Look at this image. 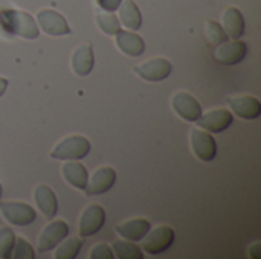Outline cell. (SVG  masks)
<instances>
[{"mask_svg":"<svg viewBox=\"0 0 261 259\" xmlns=\"http://www.w3.org/2000/svg\"><path fill=\"white\" fill-rule=\"evenodd\" d=\"M61 174L69 185L84 191L89 174L83 163H80L78 160H64V165L61 166Z\"/></svg>","mask_w":261,"mask_h":259,"instance_id":"cell-20","label":"cell"},{"mask_svg":"<svg viewBox=\"0 0 261 259\" xmlns=\"http://www.w3.org/2000/svg\"><path fill=\"white\" fill-rule=\"evenodd\" d=\"M116 11L119 12V23L125 26V29L138 31L142 26V14L135 0H122Z\"/></svg>","mask_w":261,"mask_h":259,"instance_id":"cell-21","label":"cell"},{"mask_svg":"<svg viewBox=\"0 0 261 259\" xmlns=\"http://www.w3.org/2000/svg\"><path fill=\"white\" fill-rule=\"evenodd\" d=\"M95 21H96V26L99 27V31H102L107 35H116V32L121 29L119 18L115 15V12L101 9L95 14Z\"/></svg>","mask_w":261,"mask_h":259,"instance_id":"cell-24","label":"cell"},{"mask_svg":"<svg viewBox=\"0 0 261 259\" xmlns=\"http://www.w3.org/2000/svg\"><path fill=\"white\" fill-rule=\"evenodd\" d=\"M248 255H249L251 258H254V259H260L261 258V244L258 243V241H255L254 244H251V246H249Z\"/></svg>","mask_w":261,"mask_h":259,"instance_id":"cell-30","label":"cell"},{"mask_svg":"<svg viewBox=\"0 0 261 259\" xmlns=\"http://www.w3.org/2000/svg\"><path fill=\"white\" fill-rule=\"evenodd\" d=\"M11 258L12 259H34L35 258V252L32 249V246L23 238V237H15V243L11 252Z\"/></svg>","mask_w":261,"mask_h":259,"instance_id":"cell-27","label":"cell"},{"mask_svg":"<svg viewBox=\"0 0 261 259\" xmlns=\"http://www.w3.org/2000/svg\"><path fill=\"white\" fill-rule=\"evenodd\" d=\"M15 243V234L11 227H0V259L11 258Z\"/></svg>","mask_w":261,"mask_h":259,"instance_id":"cell-26","label":"cell"},{"mask_svg":"<svg viewBox=\"0 0 261 259\" xmlns=\"http://www.w3.org/2000/svg\"><path fill=\"white\" fill-rule=\"evenodd\" d=\"M228 105L232 110V114H237L242 119L254 121L260 118L261 114V102L251 95H234L228 96Z\"/></svg>","mask_w":261,"mask_h":259,"instance_id":"cell-13","label":"cell"},{"mask_svg":"<svg viewBox=\"0 0 261 259\" xmlns=\"http://www.w3.org/2000/svg\"><path fill=\"white\" fill-rule=\"evenodd\" d=\"M205 37L211 44H216V46L228 40V35L225 34L222 24L214 20L205 21Z\"/></svg>","mask_w":261,"mask_h":259,"instance_id":"cell-25","label":"cell"},{"mask_svg":"<svg viewBox=\"0 0 261 259\" xmlns=\"http://www.w3.org/2000/svg\"><path fill=\"white\" fill-rule=\"evenodd\" d=\"M171 107H173L174 113H177L184 121H188V122H196L202 114L200 102L188 92L174 93V96L171 99Z\"/></svg>","mask_w":261,"mask_h":259,"instance_id":"cell-14","label":"cell"},{"mask_svg":"<svg viewBox=\"0 0 261 259\" xmlns=\"http://www.w3.org/2000/svg\"><path fill=\"white\" fill-rule=\"evenodd\" d=\"M191 150L194 156L202 162H211L217 156V143L213 133L203 128H191L190 133Z\"/></svg>","mask_w":261,"mask_h":259,"instance_id":"cell-5","label":"cell"},{"mask_svg":"<svg viewBox=\"0 0 261 259\" xmlns=\"http://www.w3.org/2000/svg\"><path fill=\"white\" fill-rule=\"evenodd\" d=\"M92 150L87 137L81 134H70L61 139L50 151V157L57 160H80L84 159Z\"/></svg>","mask_w":261,"mask_h":259,"instance_id":"cell-2","label":"cell"},{"mask_svg":"<svg viewBox=\"0 0 261 259\" xmlns=\"http://www.w3.org/2000/svg\"><path fill=\"white\" fill-rule=\"evenodd\" d=\"M0 214L12 226H28L37 218L34 208L23 202H0Z\"/></svg>","mask_w":261,"mask_h":259,"instance_id":"cell-4","label":"cell"},{"mask_svg":"<svg viewBox=\"0 0 261 259\" xmlns=\"http://www.w3.org/2000/svg\"><path fill=\"white\" fill-rule=\"evenodd\" d=\"M8 89V79L6 78H3V76H0V96L5 93V90Z\"/></svg>","mask_w":261,"mask_h":259,"instance_id":"cell-31","label":"cell"},{"mask_svg":"<svg viewBox=\"0 0 261 259\" xmlns=\"http://www.w3.org/2000/svg\"><path fill=\"white\" fill-rule=\"evenodd\" d=\"M176 240V234L173 227L168 224H159L156 227H150V231L141 240V249L150 255H161L167 252Z\"/></svg>","mask_w":261,"mask_h":259,"instance_id":"cell-3","label":"cell"},{"mask_svg":"<svg viewBox=\"0 0 261 259\" xmlns=\"http://www.w3.org/2000/svg\"><path fill=\"white\" fill-rule=\"evenodd\" d=\"M69 235V224L64 220H54L44 226L37 240L38 252H49L55 249Z\"/></svg>","mask_w":261,"mask_h":259,"instance_id":"cell-7","label":"cell"},{"mask_svg":"<svg viewBox=\"0 0 261 259\" xmlns=\"http://www.w3.org/2000/svg\"><path fill=\"white\" fill-rule=\"evenodd\" d=\"M115 182H116V171L107 165L99 166L90 174V177H87L84 191L87 195H101L110 191Z\"/></svg>","mask_w":261,"mask_h":259,"instance_id":"cell-10","label":"cell"},{"mask_svg":"<svg viewBox=\"0 0 261 259\" xmlns=\"http://www.w3.org/2000/svg\"><path fill=\"white\" fill-rule=\"evenodd\" d=\"M38 29H41L44 34L52 35V37H61V35H69L70 34V26L67 20L57 11L54 9H41L37 14L35 18Z\"/></svg>","mask_w":261,"mask_h":259,"instance_id":"cell-8","label":"cell"},{"mask_svg":"<svg viewBox=\"0 0 261 259\" xmlns=\"http://www.w3.org/2000/svg\"><path fill=\"white\" fill-rule=\"evenodd\" d=\"M246 55H248V44L239 38L237 40L231 38V41L226 40V41L217 44V47L214 50L216 60L225 66H236L240 61H243Z\"/></svg>","mask_w":261,"mask_h":259,"instance_id":"cell-12","label":"cell"},{"mask_svg":"<svg viewBox=\"0 0 261 259\" xmlns=\"http://www.w3.org/2000/svg\"><path fill=\"white\" fill-rule=\"evenodd\" d=\"M0 26L9 35H18L26 40H35L40 35L35 18L21 9H2Z\"/></svg>","mask_w":261,"mask_h":259,"instance_id":"cell-1","label":"cell"},{"mask_svg":"<svg viewBox=\"0 0 261 259\" xmlns=\"http://www.w3.org/2000/svg\"><path fill=\"white\" fill-rule=\"evenodd\" d=\"M104 223H106L104 208L99 205L87 206L80 217V223H78L80 237L86 238V237H92V235L98 234L101 231V227L104 226Z\"/></svg>","mask_w":261,"mask_h":259,"instance_id":"cell-11","label":"cell"},{"mask_svg":"<svg viewBox=\"0 0 261 259\" xmlns=\"http://www.w3.org/2000/svg\"><path fill=\"white\" fill-rule=\"evenodd\" d=\"M234 122V114L226 108H214L202 111L200 118L196 121L199 128H203L210 133H222L228 130Z\"/></svg>","mask_w":261,"mask_h":259,"instance_id":"cell-9","label":"cell"},{"mask_svg":"<svg viewBox=\"0 0 261 259\" xmlns=\"http://www.w3.org/2000/svg\"><path fill=\"white\" fill-rule=\"evenodd\" d=\"M112 252L119 259H142L144 253L142 249L136 244V241L130 240H118L112 244Z\"/></svg>","mask_w":261,"mask_h":259,"instance_id":"cell-22","label":"cell"},{"mask_svg":"<svg viewBox=\"0 0 261 259\" xmlns=\"http://www.w3.org/2000/svg\"><path fill=\"white\" fill-rule=\"evenodd\" d=\"M171 69L173 66L167 58L156 56V58H150V60L139 63L138 66L133 67V72L145 81L159 82V81H164L171 73Z\"/></svg>","mask_w":261,"mask_h":259,"instance_id":"cell-6","label":"cell"},{"mask_svg":"<svg viewBox=\"0 0 261 259\" xmlns=\"http://www.w3.org/2000/svg\"><path fill=\"white\" fill-rule=\"evenodd\" d=\"M222 23L225 34L232 40H237L245 34V17L236 6H229L225 9L222 15Z\"/></svg>","mask_w":261,"mask_h":259,"instance_id":"cell-18","label":"cell"},{"mask_svg":"<svg viewBox=\"0 0 261 259\" xmlns=\"http://www.w3.org/2000/svg\"><path fill=\"white\" fill-rule=\"evenodd\" d=\"M83 247V240L81 237H70V238H64L58 246L57 250L54 253L55 259H75L78 256L80 250Z\"/></svg>","mask_w":261,"mask_h":259,"instance_id":"cell-23","label":"cell"},{"mask_svg":"<svg viewBox=\"0 0 261 259\" xmlns=\"http://www.w3.org/2000/svg\"><path fill=\"white\" fill-rule=\"evenodd\" d=\"M150 221L145 218H132L127 220L121 224H118L115 227L116 234L124 238V240H130V241H141L144 238V235L150 231Z\"/></svg>","mask_w":261,"mask_h":259,"instance_id":"cell-19","label":"cell"},{"mask_svg":"<svg viewBox=\"0 0 261 259\" xmlns=\"http://www.w3.org/2000/svg\"><path fill=\"white\" fill-rule=\"evenodd\" d=\"M122 0H96V5L102 9V11H109V12H115Z\"/></svg>","mask_w":261,"mask_h":259,"instance_id":"cell-29","label":"cell"},{"mask_svg":"<svg viewBox=\"0 0 261 259\" xmlns=\"http://www.w3.org/2000/svg\"><path fill=\"white\" fill-rule=\"evenodd\" d=\"M89 258L90 259H112L115 258L113 252H112V247L106 243H99V244H95L89 253Z\"/></svg>","mask_w":261,"mask_h":259,"instance_id":"cell-28","label":"cell"},{"mask_svg":"<svg viewBox=\"0 0 261 259\" xmlns=\"http://www.w3.org/2000/svg\"><path fill=\"white\" fill-rule=\"evenodd\" d=\"M2 194H3V188H2V183H0V198H2Z\"/></svg>","mask_w":261,"mask_h":259,"instance_id":"cell-32","label":"cell"},{"mask_svg":"<svg viewBox=\"0 0 261 259\" xmlns=\"http://www.w3.org/2000/svg\"><path fill=\"white\" fill-rule=\"evenodd\" d=\"M118 49L128 56H141L145 50V41L141 35L133 31L119 29L115 35Z\"/></svg>","mask_w":261,"mask_h":259,"instance_id":"cell-16","label":"cell"},{"mask_svg":"<svg viewBox=\"0 0 261 259\" xmlns=\"http://www.w3.org/2000/svg\"><path fill=\"white\" fill-rule=\"evenodd\" d=\"M34 200L37 203V208L41 211V214L52 220L57 212H58V200H57V195L55 192L52 191L50 186L47 185H38L34 191Z\"/></svg>","mask_w":261,"mask_h":259,"instance_id":"cell-17","label":"cell"},{"mask_svg":"<svg viewBox=\"0 0 261 259\" xmlns=\"http://www.w3.org/2000/svg\"><path fill=\"white\" fill-rule=\"evenodd\" d=\"M70 66L75 75L78 76H87L95 66V55H93V46L90 43L80 44L70 58Z\"/></svg>","mask_w":261,"mask_h":259,"instance_id":"cell-15","label":"cell"}]
</instances>
